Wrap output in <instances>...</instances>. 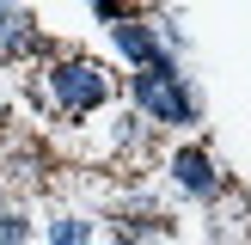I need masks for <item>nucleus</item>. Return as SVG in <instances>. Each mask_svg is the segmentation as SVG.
Wrapping results in <instances>:
<instances>
[{"label":"nucleus","instance_id":"1","mask_svg":"<svg viewBox=\"0 0 251 245\" xmlns=\"http://www.w3.org/2000/svg\"><path fill=\"white\" fill-rule=\"evenodd\" d=\"M135 104H141V117L166 122V129H184V122H196V92L184 86V74L172 68H141L135 74Z\"/></svg>","mask_w":251,"mask_h":245},{"label":"nucleus","instance_id":"2","mask_svg":"<svg viewBox=\"0 0 251 245\" xmlns=\"http://www.w3.org/2000/svg\"><path fill=\"white\" fill-rule=\"evenodd\" d=\"M49 98H55L68 117H86L110 98V74L98 61H55L49 68Z\"/></svg>","mask_w":251,"mask_h":245},{"label":"nucleus","instance_id":"3","mask_svg":"<svg viewBox=\"0 0 251 245\" xmlns=\"http://www.w3.org/2000/svg\"><path fill=\"white\" fill-rule=\"evenodd\" d=\"M110 43H117V55H129L135 68H166V43H159V31L141 24V19H117L110 24Z\"/></svg>","mask_w":251,"mask_h":245},{"label":"nucleus","instance_id":"4","mask_svg":"<svg viewBox=\"0 0 251 245\" xmlns=\"http://www.w3.org/2000/svg\"><path fill=\"white\" fill-rule=\"evenodd\" d=\"M172 178H178L184 196H215L221 190V172H215V159H208L202 147H178V153H172Z\"/></svg>","mask_w":251,"mask_h":245},{"label":"nucleus","instance_id":"5","mask_svg":"<svg viewBox=\"0 0 251 245\" xmlns=\"http://www.w3.org/2000/svg\"><path fill=\"white\" fill-rule=\"evenodd\" d=\"M0 49H6V55H25V49H37L31 12H25V6H12V0H0Z\"/></svg>","mask_w":251,"mask_h":245},{"label":"nucleus","instance_id":"6","mask_svg":"<svg viewBox=\"0 0 251 245\" xmlns=\"http://www.w3.org/2000/svg\"><path fill=\"white\" fill-rule=\"evenodd\" d=\"M49 245H92V220L55 215V220H49Z\"/></svg>","mask_w":251,"mask_h":245},{"label":"nucleus","instance_id":"7","mask_svg":"<svg viewBox=\"0 0 251 245\" xmlns=\"http://www.w3.org/2000/svg\"><path fill=\"white\" fill-rule=\"evenodd\" d=\"M31 239V227H25V215H12V208H0V245H25Z\"/></svg>","mask_w":251,"mask_h":245}]
</instances>
